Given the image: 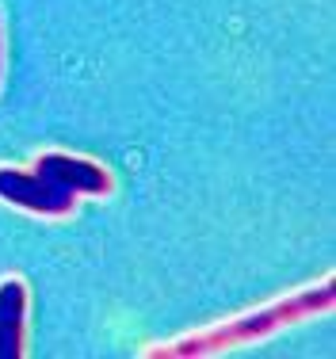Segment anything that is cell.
Here are the masks:
<instances>
[{"mask_svg": "<svg viewBox=\"0 0 336 359\" xmlns=\"http://www.w3.org/2000/svg\"><path fill=\"white\" fill-rule=\"evenodd\" d=\"M336 302V287L332 279L321 283L317 290H302L295 298H283V302H271L268 310H256V313H245V318L222 325V329H210V332H199V337H187L172 348H153V359H187V355H214L222 348H237V344H248V340H260V337H271L275 329L290 321H302L309 313H325L332 310Z\"/></svg>", "mask_w": 336, "mask_h": 359, "instance_id": "obj_1", "label": "cell"}, {"mask_svg": "<svg viewBox=\"0 0 336 359\" xmlns=\"http://www.w3.org/2000/svg\"><path fill=\"white\" fill-rule=\"evenodd\" d=\"M0 199L15 203L34 215H69L76 195L69 187L54 184L46 172H15V168H0Z\"/></svg>", "mask_w": 336, "mask_h": 359, "instance_id": "obj_2", "label": "cell"}, {"mask_svg": "<svg viewBox=\"0 0 336 359\" xmlns=\"http://www.w3.org/2000/svg\"><path fill=\"white\" fill-rule=\"evenodd\" d=\"M39 172H46L54 184L69 187L73 195H107L111 191V176L107 168H100L96 161L84 157H65V153H46L39 157Z\"/></svg>", "mask_w": 336, "mask_h": 359, "instance_id": "obj_3", "label": "cell"}, {"mask_svg": "<svg viewBox=\"0 0 336 359\" xmlns=\"http://www.w3.org/2000/svg\"><path fill=\"white\" fill-rule=\"evenodd\" d=\"M23 313H27V290L20 279L0 283V359L23 355Z\"/></svg>", "mask_w": 336, "mask_h": 359, "instance_id": "obj_4", "label": "cell"}, {"mask_svg": "<svg viewBox=\"0 0 336 359\" xmlns=\"http://www.w3.org/2000/svg\"><path fill=\"white\" fill-rule=\"evenodd\" d=\"M0 69H4V39H0Z\"/></svg>", "mask_w": 336, "mask_h": 359, "instance_id": "obj_5", "label": "cell"}]
</instances>
